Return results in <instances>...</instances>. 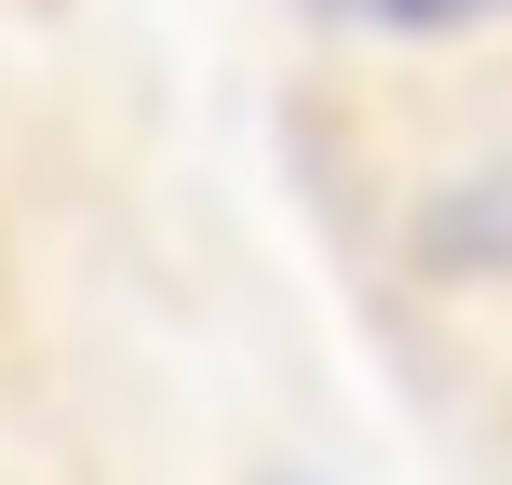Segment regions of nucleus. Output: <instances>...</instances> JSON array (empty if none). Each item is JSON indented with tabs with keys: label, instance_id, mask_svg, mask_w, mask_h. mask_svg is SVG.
<instances>
[{
	"label": "nucleus",
	"instance_id": "f257e3e1",
	"mask_svg": "<svg viewBox=\"0 0 512 485\" xmlns=\"http://www.w3.org/2000/svg\"><path fill=\"white\" fill-rule=\"evenodd\" d=\"M418 256L432 270H512V162H486L472 189H445L418 216Z\"/></svg>",
	"mask_w": 512,
	"mask_h": 485
},
{
	"label": "nucleus",
	"instance_id": "f03ea898",
	"mask_svg": "<svg viewBox=\"0 0 512 485\" xmlns=\"http://www.w3.org/2000/svg\"><path fill=\"white\" fill-rule=\"evenodd\" d=\"M297 14L351 27V41H472V27H512V0H297Z\"/></svg>",
	"mask_w": 512,
	"mask_h": 485
}]
</instances>
